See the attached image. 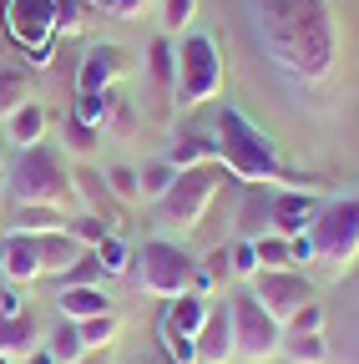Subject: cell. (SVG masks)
<instances>
[{
    "label": "cell",
    "mask_w": 359,
    "mask_h": 364,
    "mask_svg": "<svg viewBox=\"0 0 359 364\" xmlns=\"http://www.w3.org/2000/svg\"><path fill=\"white\" fill-rule=\"evenodd\" d=\"M248 16L268 66L279 76L299 86L329 81L339 61V31L329 0H248Z\"/></svg>",
    "instance_id": "cell-1"
},
{
    "label": "cell",
    "mask_w": 359,
    "mask_h": 364,
    "mask_svg": "<svg viewBox=\"0 0 359 364\" xmlns=\"http://www.w3.org/2000/svg\"><path fill=\"white\" fill-rule=\"evenodd\" d=\"M213 157L223 162V172L238 177V182H263V188H294V193H314L319 182L294 177L279 162V147L263 127H253L238 107H223L218 127H213Z\"/></svg>",
    "instance_id": "cell-2"
},
{
    "label": "cell",
    "mask_w": 359,
    "mask_h": 364,
    "mask_svg": "<svg viewBox=\"0 0 359 364\" xmlns=\"http://www.w3.org/2000/svg\"><path fill=\"white\" fill-rule=\"evenodd\" d=\"M6 182H11V203L61 208V213H71V203H76V182L51 147H21L16 162L6 167Z\"/></svg>",
    "instance_id": "cell-3"
},
{
    "label": "cell",
    "mask_w": 359,
    "mask_h": 364,
    "mask_svg": "<svg viewBox=\"0 0 359 364\" xmlns=\"http://www.w3.org/2000/svg\"><path fill=\"white\" fill-rule=\"evenodd\" d=\"M223 91V56H218V41L208 31H183V46H177V81H172V97L177 107H203Z\"/></svg>",
    "instance_id": "cell-4"
},
{
    "label": "cell",
    "mask_w": 359,
    "mask_h": 364,
    "mask_svg": "<svg viewBox=\"0 0 359 364\" xmlns=\"http://www.w3.org/2000/svg\"><path fill=\"white\" fill-rule=\"evenodd\" d=\"M223 162H203V167H183L177 172V182L162 193L157 203V223L162 228H177V233H193V228L203 223V213L213 208L218 188H223Z\"/></svg>",
    "instance_id": "cell-5"
},
{
    "label": "cell",
    "mask_w": 359,
    "mask_h": 364,
    "mask_svg": "<svg viewBox=\"0 0 359 364\" xmlns=\"http://www.w3.org/2000/svg\"><path fill=\"white\" fill-rule=\"evenodd\" d=\"M309 243H314V263L344 273L359 258V198L324 203L314 213V223H309Z\"/></svg>",
    "instance_id": "cell-6"
},
{
    "label": "cell",
    "mask_w": 359,
    "mask_h": 364,
    "mask_svg": "<svg viewBox=\"0 0 359 364\" xmlns=\"http://www.w3.org/2000/svg\"><path fill=\"white\" fill-rule=\"evenodd\" d=\"M137 263V289L142 294H152V299H183V294H193V273H198V263L177 248V243H167V238H152V243H142V253L132 258Z\"/></svg>",
    "instance_id": "cell-7"
},
{
    "label": "cell",
    "mask_w": 359,
    "mask_h": 364,
    "mask_svg": "<svg viewBox=\"0 0 359 364\" xmlns=\"http://www.w3.org/2000/svg\"><path fill=\"white\" fill-rule=\"evenodd\" d=\"M6 41L21 46L31 66H51L56 51V0H6Z\"/></svg>",
    "instance_id": "cell-8"
},
{
    "label": "cell",
    "mask_w": 359,
    "mask_h": 364,
    "mask_svg": "<svg viewBox=\"0 0 359 364\" xmlns=\"http://www.w3.org/2000/svg\"><path fill=\"white\" fill-rule=\"evenodd\" d=\"M228 318H233V359H248V364H263L274 359L279 344H284V324L268 314L253 294H238L228 299Z\"/></svg>",
    "instance_id": "cell-9"
},
{
    "label": "cell",
    "mask_w": 359,
    "mask_h": 364,
    "mask_svg": "<svg viewBox=\"0 0 359 364\" xmlns=\"http://www.w3.org/2000/svg\"><path fill=\"white\" fill-rule=\"evenodd\" d=\"M248 294L274 314L279 324H289L304 304H314V284H309V273H299V268H258L248 279Z\"/></svg>",
    "instance_id": "cell-10"
},
{
    "label": "cell",
    "mask_w": 359,
    "mask_h": 364,
    "mask_svg": "<svg viewBox=\"0 0 359 364\" xmlns=\"http://www.w3.org/2000/svg\"><path fill=\"white\" fill-rule=\"evenodd\" d=\"M0 273H6V284L46 279V263H41V233H6V238H0Z\"/></svg>",
    "instance_id": "cell-11"
},
{
    "label": "cell",
    "mask_w": 359,
    "mask_h": 364,
    "mask_svg": "<svg viewBox=\"0 0 359 364\" xmlns=\"http://www.w3.org/2000/svg\"><path fill=\"white\" fill-rule=\"evenodd\" d=\"M314 213H319L314 193H294V188H279L274 198H268V233H279V238H299V233H309Z\"/></svg>",
    "instance_id": "cell-12"
},
{
    "label": "cell",
    "mask_w": 359,
    "mask_h": 364,
    "mask_svg": "<svg viewBox=\"0 0 359 364\" xmlns=\"http://www.w3.org/2000/svg\"><path fill=\"white\" fill-rule=\"evenodd\" d=\"M46 349V334H41L36 314L31 309H16V314H0V359L11 364H26L31 354Z\"/></svg>",
    "instance_id": "cell-13"
},
{
    "label": "cell",
    "mask_w": 359,
    "mask_h": 364,
    "mask_svg": "<svg viewBox=\"0 0 359 364\" xmlns=\"http://www.w3.org/2000/svg\"><path fill=\"white\" fill-rule=\"evenodd\" d=\"M117 71H122V46H107V41L92 46L76 66V97H102V91H112Z\"/></svg>",
    "instance_id": "cell-14"
},
{
    "label": "cell",
    "mask_w": 359,
    "mask_h": 364,
    "mask_svg": "<svg viewBox=\"0 0 359 364\" xmlns=\"http://www.w3.org/2000/svg\"><path fill=\"white\" fill-rule=\"evenodd\" d=\"M193 349H198V364H228V359H233V318H228V304H223V309L213 304V309H208Z\"/></svg>",
    "instance_id": "cell-15"
},
{
    "label": "cell",
    "mask_w": 359,
    "mask_h": 364,
    "mask_svg": "<svg viewBox=\"0 0 359 364\" xmlns=\"http://www.w3.org/2000/svg\"><path fill=\"white\" fill-rule=\"evenodd\" d=\"M56 314L81 324V318H97V314H112V299L102 294V284H66L56 294Z\"/></svg>",
    "instance_id": "cell-16"
},
{
    "label": "cell",
    "mask_w": 359,
    "mask_h": 364,
    "mask_svg": "<svg viewBox=\"0 0 359 364\" xmlns=\"http://www.w3.org/2000/svg\"><path fill=\"white\" fill-rule=\"evenodd\" d=\"M208 309H213V299H203V294H183V299H172V309H167V318H162V329H167V334H183V339H198Z\"/></svg>",
    "instance_id": "cell-17"
},
{
    "label": "cell",
    "mask_w": 359,
    "mask_h": 364,
    "mask_svg": "<svg viewBox=\"0 0 359 364\" xmlns=\"http://www.w3.org/2000/svg\"><path fill=\"white\" fill-rule=\"evenodd\" d=\"M92 248H81L66 228H56V233H41V263H46V273H71Z\"/></svg>",
    "instance_id": "cell-18"
},
{
    "label": "cell",
    "mask_w": 359,
    "mask_h": 364,
    "mask_svg": "<svg viewBox=\"0 0 359 364\" xmlns=\"http://www.w3.org/2000/svg\"><path fill=\"white\" fill-rule=\"evenodd\" d=\"M11 233H56L66 228V213L61 208H36V203H11Z\"/></svg>",
    "instance_id": "cell-19"
},
{
    "label": "cell",
    "mask_w": 359,
    "mask_h": 364,
    "mask_svg": "<svg viewBox=\"0 0 359 364\" xmlns=\"http://www.w3.org/2000/svg\"><path fill=\"white\" fill-rule=\"evenodd\" d=\"M6 127H11V142L16 147H41V136H46V112H41L36 102H26V107H16L6 117Z\"/></svg>",
    "instance_id": "cell-20"
},
{
    "label": "cell",
    "mask_w": 359,
    "mask_h": 364,
    "mask_svg": "<svg viewBox=\"0 0 359 364\" xmlns=\"http://www.w3.org/2000/svg\"><path fill=\"white\" fill-rule=\"evenodd\" d=\"M279 354H284L289 364H324V359H329V344H324V334H299V329H284Z\"/></svg>",
    "instance_id": "cell-21"
},
{
    "label": "cell",
    "mask_w": 359,
    "mask_h": 364,
    "mask_svg": "<svg viewBox=\"0 0 359 364\" xmlns=\"http://www.w3.org/2000/svg\"><path fill=\"white\" fill-rule=\"evenodd\" d=\"M26 102H31V76L21 66H0V117H11Z\"/></svg>",
    "instance_id": "cell-22"
},
{
    "label": "cell",
    "mask_w": 359,
    "mask_h": 364,
    "mask_svg": "<svg viewBox=\"0 0 359 364\" xmlns=\"http://www.w3.org/2000/svg\"><path fill=\"white\" fill-rule=\"evenodd\" d=\"M147 71H152L157 86H172L177 81V46H172V36H157L147 46Z\"/></svg>",
    "instance_id": "cell-23"
},
{
    "label": "cell",
    "mask_w": 359,
    "mask_h": 364,
    "mask_svg": "<svg viewBox=\"0 0 359 364\" xmlns=\"http://www.w3.org/2000/svg\"><path fill=\"white\" fill-rule=\"evenodd\" d=\"M66 233H71L81 248H97L102 238H112V223H107L102 213H76V218H66Z\"/></svg>",
    "instance_id": "cell-24"
},
{
    "label": "cell",
    "mask_w": 359,
    "mask_h": 364,
    "mask_svg": "<svg viewBox=\"0 0 359 364\" xmlns=\"http://www.w3.org/2000/svg\"><path fill=\"white\" fill-rule=\"evenodd\" d=\"M102 182H107V193H117L122 203H142V177H137V167L112 162V167L102 172Z\"/></svg>",
    "instance_id": "cell-25"
},
{
    "label": "cell",
    "mask_w": 359,
    "mask_h": 364,
    "mask_svg": "<svg viewBox=\"0 0 359 364\" xmlns=\"http://www.w3.org/2000/svg\"><path fill=\"white\" fill-rule=\"evenodd\" d=\"M167 162L183 172V167H203V162H218V157H213V142H208V136H177V147L167 152Z\"/></svg>",
    "instance_id": "cell-26"
},
{
    "label": "cell",
    "mask_w": 359,
    "mask_h": 364,
    "mask_svg": "<svg viewBox=\"0 0 359 364\" xmlns=\"http://www.w3.org/2000/svg\"><path fill=\"white\" fill-rule=\"evenodd\" d=\"M92 263L107 273V279H117V273H127V268H132V253H127V243L112 233V238H102V243L92 248Z\"/></svg>",
    "instance_id": "cell-27"
},
{
    "label": "cell",
    "mask_w": 359,
    "mask_h": 364,
    "mask_svg": "<svg viewBox=\"0 0 359 364\" xmlns=\"http://www.w3.org/2000/svg\"><path fill=\"white\" fill-rule=\"evenodd\" d=\"M137 177H142V203H162V193H167L172 182H177V167L162 157V162H147Z\"/></svg>",
    "instance_id": "cell-28"
},
{
    "label": "cell",
    "mask_w": 359,
    "mask_h": 364,
    "mask_svg": "<svg viewBox=\"0 0 359 364\" xmlns=\"http://www.w3.org/2000/svg\"><path fill=\"white\" fill-rule=\"evenodd\" d=\"M46 354L56 359V364H71V359H81L86 354V344H81V329L71 324V318H66V324L51 334V344H46Z\"/></svg>",
    "instance_id": "cell-29"
},
{
    "label": "cell",
    "mask_w": 359,
    "mask_h": 364,
    "mask_svg": "<svg viewBox=\"0 0 359 364\" xmlns=\"http://www.w3.org/2000/svg\"><path fill=\"white\" fill-rule=\"evenodd\" d=\"M253 248H258V268H294V248H289V238H279V233L253 238Z\"/></svg>",
    "instance_id": "cell-30"
},
{
    "label": "cell",
    "mask_w": 359,
    "mask_h": 364,
    "mask_svg": "<svg viewBox=\"0 0 359 364\" xmlns=\"http://www.w3.org/2000/svg\"><path fill=\"white\" fill-rule=\"evenodd\" d=\"M76 329H81V344H86V349H107L122 324H117V314H97V318H81Z\"/></svg>",
    "instance_id": "cell-31"
},
{
    "label": "cell",
    "mask_w": 359,
    "mask_h": 364,
    "mask_svg": "<svg viewBox=\"0 0 359 364\" xmlns=\"http://www.w3.org/2000/svg\"><path fill=\"white\" fill-rule=\"evenodd\" d=\"M268 198H274V193H248V203L238 208L243 238H263V223H268Z\"/></svg>",
    "instance_id": "cell-32"
},
{
    "label": "cell",
    "mask_w": 359,
    "mask_h": 364,
    "mask_svg": "<svg viewBox=\"0 0 359 364\" xmlns=\"http://www.w3.org/2000/svg\"><path fill=\"white\" fill-rule=\"evenodd\" d=\"M193 16H198V0H162V31L167 36L193 31Z\"/></svg>",
    "instance_id": "cell-33"
},
{
    "label": "cell",
    "mask_w": 359,
    "mask_h": 364,
    "mask_svg": "<svg viewBox=\"0 0 359 364\" xmlns=\"http://www.w3.org/2000/svg\"><path fill=\"white\" fill-rule=\"evenodd\" d=\"M112 102H117V97H112V91H102V97H81L71 117H76V122H86V127H97V132H102V127H107V117H112Z\"/></svg>",
    "instance_id": "cell-34"
},
{
    "label": "cell",
    "mask_w": 359,
    "mask_h": 364,
    "mask_svg": "<svg viewBox=\"0 0 359 364\" xmlns=\"http://www.w3.org/2000/svg\"><path fill=\"white\" fill-rule=\"evenodd\" d=\"M228 258H233V263H228V268H233V273H238V279H253V273H258V248H253V238H238V243H233V253H228Z\"/></svg>",
    "instance_id": "cell-35"
},
{
    "label": "cell",
    "mask_w": 359,
    "mask_h": 364,
    "mask_svg": "<svg viewBox=\"0 0 359 364\" xmlns=\"http://www.w3.org/2000/svg\"><path fill=\"white\" fill-rule=\"evenodd\" d=\"M284 329H299V334H319V329H324V304H304V309L289 318Z\"/></svg>",
    "instance_id": "cell-36"
},
{
    "label": "cell",
    "mask_w": 359,
    "mask_h": 364,
    "mask_svg": "<svg viewBox=\"0 0 359 364\" xmlns=\"http://www.w3.org/2000/svg\"><path fill=\"white\" fill-rule=\"evenodd\" d=\"M81 31V6L76 0H56V36H71Z\"/></svg>",
    "instance_id": "cell-37"
},
{
    "label": "cell",
    "mask_w": 359,
    "mask_h": 364,
    "mask_svg": "<svg viewBox=\"0 0 359 364\" xmlns=\"http://www.w3.org/2000/svg\"><path fill=\"white\" fill-rule=\"evenodd\" d=\"M92 6H102L107 16H117V21H127V16H137L147 0H92Z\"/></svg>",
    "instance_id": "cell-38"
},
{
    "label": "cell",
    "mask_w": 359,
    "mask_h": 364,
    "mask_svg": "<svg viewBox=\"0 0 359 364\" xmlns=\"http://www.w3.org/2000/svg\"><path fill=\"white\" fill-rule=\"evenodd\" d=\"M92 142H102V132H97V127H86V122H76V117H71V147H76V152H86V147H92Z\"/></svg>",
    "instance_id": "cell-39"
},
{
    "label": "cell",
    "mask_w": 359,
    "mask_h": 364,
    "mask_svg": "<svg viewBox=\"0 0 359 364\" xmlns=\"http://www.w3.org/2000/svg\"><path fill=\"white\" fill-rule=\"evenodd\" d=\"M71 364H112V359H107V349H86V354L71 359Z\"/></svg>",
    "instance_id": "cell-40"
},
{
    "label": "cell",
    "mask_w": 359,
    "mask_h": 364,
    "mask_svg": "<svg viewBox=\"0 0 359 364\" xmlns=\"http://www.w3.org/2000/svg\"><path fill=\"white\" fill-rule=\"evenodd\" d=\"M6 56H11V46H6V41H0V66H11V61H6Z\"/></svg>",
    "instance_id": "cell-41"
},
{
    "label": "cell",
    "mask_w": 359,
    "mask_h": 364,
    "mask_svg": "<svg viewBox=\"0 0 359 364\" xmlns=\"http://www.w3.org/2000/svg\"><path fill=\"white\" fill-rule=\"evenodd\" d=\"M0 172H6V147H0Z\"/></svg>",
    "instance_id": "cell-42"
},
{
    "label": "cell",
    "mask_w": 359,
    "mask_h": 364,
    "mask_svg": "<svg viewBox=\"0 0 359 364\" xmlns=\"http://www.w3.org/2000/svg\"><path fill=\"white\" fill-rule=\"evenodd\" d=\"M0 203H6V193H0Z\"/></svg>",
    "instance_id": "cell-43"
},
{
    "label": "cell",
    "mask_w": 359,
    "mask_h": 364,
    "mask_svg": "<svg viewBox=\"0 0 359 364\" xmlns=\"http://www.w3.org/2000/svg\"><path fill=\"white\" fill-rule=\"evenodd\" d=\"M0 364H11V359H0Z\"/></svg>",
    "instance_id": "cell-44"
}]
</instances>
